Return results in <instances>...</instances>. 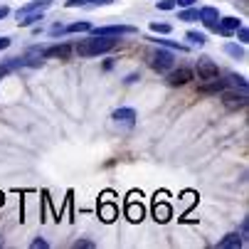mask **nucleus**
Masks as SVG:
<instances>
[{
    "label": "nucleus",
    "mask_w": 249,
    "mask_h": 249,
    "mask_svg": "<svg viewBox=\"0 0 249 249\" xmlns=\"http://www.w3.org/2000/svg\"><path fill=\"white\" fill-rule=\"evenodd\" d=\"M173 64H175V59H173V52H168V50H158L151 54V67L156 72H170Z\"/></svg>",
    "instance_id": "obj_2"
},
{
    "label": "nucleus",
    "mask_w": 249,
    "mask_h": 249,
    "mask_svg": "<svg viewBox=\"0 0 249 249\" xmlns=\"http://www.w3.org/2000/svg\"><path fill=\"white\" fill-rule=\"evenodd\" d=\"M119 40L109 37V35H94L91 40H84L77 45V54L79 57H99V54H106L116 47Z\"/></svg>",
    "instance_id": "obj_1"
},
{
    "label": "nucleus",
    "mask_w": 249,
    "mask_h": 249,
    "mask_svg": "<svg viewBox=\"0 0 249 249\" xmlns=\"http://www.w3.org/2000/svg\"><path fill=\"white\" fill-rule=\"evenodd\" d=\"M197 89H200L202 94H217V91H225V89H227V82L220 79V77H215V79H205V84H200Z\"/></svg>",
    "instance_id": "obj_9"
},
{
    "label": "nucleus",
    "mask_w": 249,
    "mask_h": 249,
    "mask_svg": "<svg viewBox=\"0 0 249 249\" xmlns=\"http://www.w3.org/2000/svg\"><path fill=\"white\" fill-rule=\"evenodd\" d=\"M0 205H3V193H0Z\"/></svg>",
    "instance_id": "obj_34"
},
{
    "label": "nucleus",
    "mask_w": 249,
    "mask_h": 249,
    "mask_svg": "<svg viewBox=\"0 0 249 249\" xmlns=\"http://www.w3.org/2000/svg\"><path fill=\"white\" fill-rule=\"evenodd\" d=\"M180 20H185V22H193V20H197V10H195V8H188V10H183V13H180Z\"/></svg>",
    "instance_id": "obj_24"
},
{
    "label": "nucleus",
    "mask_w": 249,
    "mask_h": 249,
    "mask_svg": "<svg viewBox=\"0 0 249 249\" xmlns=\"http://www.w3.org/2000/svg\"><path fill=\"white\" fill-rule=\"evenodd\" d=\"M114 0H67V8H84V5H111Z\"/></svg>",
    "instance_id": "obj_15"
},
{
    "label": "nucleus",
    "mask_w": 249,
    "mask_h": 249,
    "mask_svg": "<svg viewBox=\"0 0 249 249\" xmlns=\"http://www.w3.org/2000/svg\"><path fill=\"white\" fill-rule=\"evenodd\" d=\"M0 244H3V242H0Z\"/></svg>",
    "instance_id": "obj_35"
},
{
    "label": "nucleus",
    "mask_w": 249,
    "mask_h": 249,
    "mask_svg": "<svg viewBox=\"0 0 249 249\" xmlns=\"http://www.w3.org/2000/svg\"><path fill=\"white\" fill-rule=\"evenodd\" d=\"M114 121L131 128V126L136 124V111H133V109H116V111H114Z\"/></svg>",
    "instance_id": "obj_11"
},
{
    "label": "nucleus",
    "mask_w": 249,
    "mask_h": 249,
    "mask_svg": "<svg viewBox=\"0 0 249 249\" xmlns=\"http://www.w3.org/2000/svg\"><path fill=\"white\" fill-rule=\"evenodd\" d=\"M197 77L200 79H215V77H220V69L210 57H200L197 59Z\"/></svg>",
    "instance_id": "obj_5"
},
{
    "label": "nucleus",
    "mask_w": 249,
    "mask_h": 249,
    "mask_svg": "<svg viewBox=\"0 0 249 249\" xmlns=\"http://www.w3.org/2000/svg\"><path fill=\"white\" fill-rule=\"evenodd\" d=\"M10 42H13L10 37H0V50H8V47H10Z\"/></svg>",
    "instance_id": "obj_31"
},
{
    "label": "nucleus",
    "mask_w": 249,
    "mask_h": 249,
    "mask_svg": "<svg viewBox=\"0 0 249 249\" xmlns=\"http://www.w3.org/2000/svg\"><path fill=\"white\" fill-rule=\"evenodd\" d=\"M173 27L168 22H151V32H158V35H168Z\"/></svg>",
    "instance_id": "obj_23"
},
{
    "label": "nucleus",
    "mask_w": 249,
    "mask_h": 249,
    "mask_svg": "<svg viewBox=\"0 0 249 249\" xmlns=\"http://www.w3.org/2000/svg\"><path fill=\"white\" fill-rule=\"evenodd\" d=\"M193 77H195V74H193V69L180 67V69H173V72L168 74V84H173V87H183V84H188Z\"/></svg>",
    "instance_id": "obj_7"
},
{
    "label": "nucleus",
    "mask_w": 249,
    "mask_h": 249,
    "mask_svg": "<svg viewBox=\"0 0 249 249\" xmlns=\"http://www.w3.org/2000/svg\"><path fill=\"white\" fill-rule=\"evenodd\" d=\"M32 249H47V242L45 239H32Z\"/></svg>",
    "instance_id": "obj_28"
},
{
    "label": "nucleus",
    "mask_w": 249,
    "mask_h": 249,
    "mask_svg": "<svg viewBox=\"0 0 249 249\" xmlns=\"http://www.w3.org/2000/svg\"><path fill=\"white\" fill-rule=\"evenodd\" d=\"M156 5H158V10H173V8H178L175 0H158Z\"/></svg>",
    "instance_id": "obj_25"
},
{
    "label": "nucleus",
    "mask_w": 249,
    "mask_h": 249,
    "mask_svg": "<svg viewBox=\"0 0 249 249\" xmlns=\"http://www.w3.org/2000/svg\"><path fill=\"white\" fill-rule=\"evenodd\" d=\"M217 247H220V249H239V247H242V234H237V232L225 234V237L217 242Z\"/></svg>",
    "instance_id": "obj_13"
},
{
    "label": "nucleus",
    "mask_w": 249,
    "mask_h": 249,
    "mask_svg": "<svg viewBox=\"0 0 249 249\" xmlns=\"http://www.w3.org/2000/svg\"><path fill=\"white\" fill-rule=\"evenodd\" d=\"M222 104L227 106V109H244L247 106V91H222Z\"/></svg>",
    "instance_id": "obj_6"
},
{
    "label": "nucleus",
    "mask_w": 249,
    "mask_h": 249,
    "mask_svg": "<svg viewBox=\"0 0 249 249\" xmlns=\"http://www.w3.org/2000/svg\"><path fill=\"white\" fill-rule=\"evenodd\" d=\"M74 249H94V242H89V239H77V242H74Z\"/></svg>",
    "instance_id": "obj_27"
},
{
    "label": "nucleus",
    "mask_w": 249,
    "mask_h": 249,
    "mask_svg": "<svg viewBox=\"0 0 249 249\" xmlns=\"http://www.w3.org/2000/svg\"><path fill=\"white\" fill-rule=\"evenodd\" d=\"M175 5H180V8H193L195 0H175Z\"/></svg>",
    "instance_id": "obj_29"
},
{
    "label": "nucleus",
    "mask_w": 249,
    "mask_h": 249,
    "mask_svg": "<svg viewBox=\"0 0 249 249\" xmlns=\"http://www.w3.org/2000/svg\"><path fill=\"white\" fill-rule=\"evenodd\" d=\"M143 215H146V210H143V205H136V200H133V195H131V200H128V207H126V217L131 220V222H141L143 220Z\"/></svg>",
    "instance_id": "obj_10"
},
{
    "label": "nucleus",
    "mask_w": 249,
    "mask_h": 249,
    "mask_svg": "<svg viewBox=\"0 0 249 249\" xmlns=\"http://www.w3.org/2000/svg\"><path fill=\"white\" fill-rule=\"evenodd\" d=\"M185 40H190L193 45H205V42H207V40H205V35H202V32H193V30H190V32L185 35Z\"/></svg>",
    "instance_id": "obj_22"
},
{
    "label": "nucleus",
    "mask_w": 249,
    "mask_h": 249,
    "mask_svg": "<svg viewBox=\"0 0 249 249\" xmlns=\"http://www.w3.org/2000/svg\"><path fill=\"white\" fill-rule=\"evenodd\" d=\"M50 5H52V0H32V3H27V5H22V8L18 10V18L25 15V13H40V10H45V8H50Z\"/></svg>",
    "instance_id": "obj_12"
},
{
    "label": "nucleus",
    "mask_w": 249,
    "mask_h": 249,
    "mask_svg": "<svg viewBox=\"0 0 249 249\" xmlns=\"http://www.w3.org/2000/svg\"><path fill=\"white\" fill-rule=\"evenodd\" d=\"M42 57H57V59H69L72 57V45H52V47H45L42 50Z\"/></svg>",
    "instance_id": "obj_8"
},
{
    "label": "nucleus",
    "mask_w": 249,
    "mask_h": 249,
    "mask_svg": "<svg viewBox=\"0 0 249 249\" xmlns=\"http://www.w3.org/2000/svg\"><path fill=\"white\" fill-rule=\"evenodd\" d=\"M151 42H156V45H163V47H170V50H178V52H188V47L185 45H178V42H173V40H160V37H148Z\"/></svg>",
    "instance_id": "obj_18"
},
{
    "label": "nucleus",
    "mask_w": 249,
    "mask_h": 249,
    "mask_svg": "<svg viewBox=\"0 0 249 249\" xmlns=\"http://www.w3.org/2000/svg\"><path fill=\"white\" fill-rule=\"evenodd\" d=\"M99 215H101L104 222H114L116 215H119V210H116V205H111V202H101V205H99Z\"/></svg>",
    "instance_id": "obj_14"
},
{
    "label": "nucleus",
    "mask_w": 249,
    "mask_h": 249,
    "mask_svg": "<svg viewBox=\"0 0 249 249\" xmlns=\"http://www.w3.org/2000/svg\"><path fill=\"white\" fill-rule=\"evenodd\" d=\"M197 20H200L207 30H220V13H217V8H212V5L200 8V10H197Z\"/></svg>",
    "instance_id": "obj_3"
},
{
    "label": "nucleus",
    "mask_w": 249,
    "mask_h": 249,
    "mask_svg": "<svg viewBox=\"0 0 249 249\" xmlns=\"http://www.w3.org/2000/svg\"><path fill=\"white\" fill-rule=\"evenodd\" d=\"M8 13H10V10H8L5 5H0V20H3V18H8Z\"/></svg>",
    "instance_id": "obj_32"
},
{
    "label": "nucleus",
    "mask_w": 249,
    "mask_h": 249,
    "mask_svg": "<svg viewBox=\"0 0 249 249\" xmlns=\"http://www.w3.org/2000/svg\"><path fill=\"white\" fill-rule=\"evenodd\" d=\"M136 79H138V77H136V74H128V77H126V84H133V82H136Z\"/></svg>",
    "instance_id": "obj_33"
},
{
    "label": "nucleus",
    "mask_w": 249,
    "mask_h": 249,
    "mask_svg": "<svg viewBox=\"0 0 249 249\" xmlns=\"http://www.w3.org/2000/svg\"><path fill=\"white\" fill-rule=\"evenodd\" d=\"M239 25H242V20H239V18H222V20H220V32L230 35V32H234Z\"/></svg>",
    "instance_id": "obj_16"
},
{
    "label": "nucleus",
    "mask_w": 249,
    "mask_h": 249,
    "mask_svg": "<svg viewBox=\"0 0 249 249\" xmlns=\"http://www.w3.org/2000/svg\"><path fill=\"white\" fill-rule=\"evenodd\" d=\"M225 52H227L230 57H234V59H244V57H247V52H244L239 45H234V42H227V45H225Z\"/></svg>",
    "instance_id": "obj_19"
},
{
    "label": "nucleus",
    "mask_w": 249,
    "mask_h": 249,
    "mask_svg": "<svg viewBox=\"0 0 249 249\" xmlns=\"http://www.w3.org/2000/svg\"><path fill=\"white\" fill-rule=\"evenodd\" d=\"M89 30H91V25L84 22V20H82V22H72V25L64 27V32H89Z\"/></svg>",
    "instance_id": "obj_21"
},
{
    "label": "nucleus",
    "mask_w": 249,
    "mask_h": 249,
    "mask_svg": "<svg viewBox=\"0 0 249 249\" xmlns=\"http://www.w3.org/2000/svg\"><path fill=\"white\" fill-rule=\"evenodd\" d=\"M234 32H237V37H239L242 42H249V30H247L244 25H239V27H237Z\"/></svg>",
    "instance_id": "obj_26"
},
{
    "label": "nucleus",
    "mask_w": 249,
    "mask_h": 249,
    "mask_svg": "<svg viewBox=\"0 0 249 249\" xmlns=\"http://www.w3.org/2000/svg\"><path fill=\"white\" fill-rule=\"evenodd\" d=\"M225 82H227V87H234V89H239V91H247V79H244V77L232 74V77H227Z\"/></svg>",
    "instance_id": "obj_20"
},
{
    "label": "nucleus",
    "mask_w": 249,
    "mask_h": 249,
    "mask_svg": "<svg viewBox=\"0 0 249 249\" xmlns=\"http://www.w3.org/2000/svg\"><path fill=\"white\" fill-rule=\"evenodd\" d=\"M156 220H160V222H168L170 220V205L156 200Z\"/></svg>",
    "instance_id": "obj_17"
},
{
    "label": "nucleus",
    "mask_w": 249,
    "mask_h": 249,
    "mask_svg": "<svg viewBox=\"0 0 249 249\" xmlns=\"http://www.w3.org/2000/svg\"><path fill=\"white\" fill-rule=\"evenodd\" d=\"M50 35H64V25H52Z\"/></svg>",
    "instance_id": "obj_30"
},
{
    "label": "nucleus",
    "mask_w": 249,
    "mask_h": 249,
    "mask_svg": "<svg viewBox=\"0 0 249 249\" xmlns=\"http://www.w3.org/2000/svg\"><path fill=\"white\" fill-rule=\"evenodd\" d=\"M91 35H109V37H121V35H136L133 25H104L96 30H89Z\"/></svg>",
    "instance_id": "obj_4"
}]
</instances>
